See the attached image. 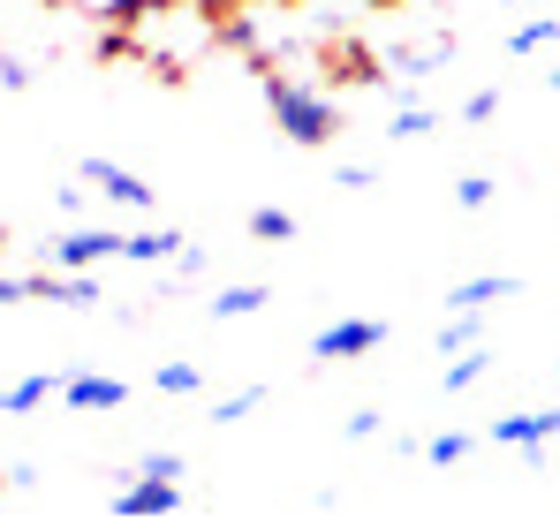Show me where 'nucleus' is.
I'll return each instance as SVG.
<instances>
[{
  "instance_id": "nucleus-12",
  "label": "nucleus",
  "mask_w": 560,
  "mask_h": 529,
  "mask_svg": "<svg viewBox=\"0 0 560 529\" xmlns=\"http://www.w3.org/2000/svg\"><path fill=\"white\" fill-rule=\"evenodd\" d=\"M243 310H266V280H243V287H220L205 303V318H243Z\"/></svg>"
},
{
  "instance_id": "nucleus-29",
  "label": "nucleus",
  "mask_w": 560,
  "mask_h": 529,
  "mask_svg": "<svg viewBox=\"0 0 560 529\" xmlns=\"http://www.w3.org/2000/svg\"><path fill=\"white\" fill-rule=\"evenodd\" d=\"M508 8H523V0H508Z\"/></svg>"
},
{
  "instance_id": "nucleus-14",
  "label": "nucleus",
  "mask_w": 560,
  "mask_h": 529,
  "mask_svg": "<svg viewBox=\"0 0 560 529\" xmlns=\"http://www.w3.org/2000/svg\"><path fill=\"white\" fill-rule=\"evenodd\" d=\"M485 363H492V355H485V341H477V349H463V355H447V378H440V386H447V393L485 386Z\"/></svg>"
},
{
  "instance_id": "nucleus-20",
  "label": "nucleus",
  "mask_w": 560,
  "mask_h": 529,
  "mask_svg": "<svg viewBox=\"0 0 560 529\" xmlns=\"http://www.w3.org/2000/svg\"><path fill=\"white\" fill-rule=\"evenodd\" d=\"M250 235H258V243H288V235H295V220H288L280 204H258V212H250Z\"/></svg>"
},
{
  "instance_id": "nucleus-27",
  "label": "nucleus",
  "mask_w": 560,
  "mask_h": 529,
  "mask_svg": "<svg viewBox=\"0 0 560 529\" xmlns=\"http://www.w3.org/2000/svg\"><path fill=\"white\" fill-rule=\"evenodd\" d=\"M546 439H560V409H546Z\"/></svg>"
},
{
  "instance_id": "nucleus-31",
  "label": "nucleus",
  "mask_w": 560,
  "mask_h": 529,
  "mask_svg": "<svg viewBox=\"0 0 560 529\" xmlns=\"http://www.w3.org/2000/svg\"><path fill=\"white\" fill-rule=\"evenodd\" d=\"M0 484H8V477H0Z\"/></svg>"
},
{
  "instance_id": "nucleus-8",
  "label": "nucleus",
  "mask_w": 560,
  "mask_h": 529,
  "mask_svg": "<svg viewBox=\"0 0 560 529\" xmlns=\"http://www.w3.org/2000/svg\"><path fill=\"white\" fill-rule=\"evenodd\" d=\"M31 295H38V303H77V310H84V303H98V280H92V272L54 264V272H38V280H31Z\"/></svg>"
},
{
  "instance_id": "nucleus-3",
  "label": "nucleus",
  "mask_w": 560,
  "mask_h": 529,
  "mask_svg": "<svg viewBox=\"0 0 560 529\" xmlns=\"http://www.w3.org/2000/svg\"><path fill=\"white\" fill-rule=\"evenodd\" d=\"M386 318H341V326H326V333H311V355L318 363H357V355H372L386 349Z\"/></svg>"
},
{
  "instance_id": "nucleus-15",
  "label": "nucleus",
  "mask_w": 560,
  "mask_h": 529,
  "mask_svg": "<svg viewBox=\"0 0 560 529\" xmlns=\"http://www.w3.org/2000/svg\"><path fill=\"white\" fill-rule=\"evenodd\" d=\"M485 341V318L477 310H455L447 326H440V355H463V349H477Z\"/></svg>"
},
{
  "instance_id": "nucleus-13",
  "label": "nucleus",
  "mask_w": 560,
  "mask_h": 529,
  "mask_svg": "<svg viewBox=\"0 0 560 529\" xmlns=\"http://www.w3.org/2000/svg\"><path fill=\"white\" fill-rule=\"evenodd\" d=\"M54 393H61V378H23V386L0 393V416H31V409H46Z\"/></svg>"
},
{
  "instance_id": "nucleus-18",
  "label": "nucleus",
  "mask_w": 560,
  "mask_h": 529,
  "mask_svg": "<svg viewBox=\"0 0 560 529\" xmlns=\"http://www.w3.org/2000/svg\"><path fill=\"white\" fill-rule=\"evenodd\" d=\"M152 386H160L167 401H189V393L205 386V371H197V363H167V371H152Z\"/></svg>"
},
{
  "instance_id": "nucleus-25",
  "label": "nucleus",
  "mask_w": 560,
  "mask_h": 529,
  "mask_svg": "<svg viewBox=\"0 0 560 529\" xmlns=\"http://www.w3.org/2000/svg\"><path fill=\"white\" fill-rule=\"evenodd\" d=\"M144 8H167V0H106V15H114V23H137Z\"/></svg>"
},
{
  "instance_id": "nucleus-19",
  "label": "nucleus",
  "mask_w": 560,
  "mask_h": 529,
  "mask_svg": "<svg viewBox=\"0 0 560 529\" xmlns=\"http://www.w3.org/2000/svg\"><path fill=\"white\" fill-rule=\"evenodd\" d=\"M432 121H440L432 106H401V114L386 121V137H394V144H417V137H432Z\"/></svg>"
},
{
  "instance_id": "nucleus-4",
  "label": "nucleus",
  "mask_w": 560,
  "mask_h": 529,
  "mask_svg": "<svg viewBox=\"0 0 560 529\" xmlns=\"http://www.w3.org/2000/svg\"><path fill=\"white\" fill-rule=\"evenodd\" d=\"M54 401H69V409H92V416H114V409H129V378H98V371H69Z\"/></svg>"
},
{
  "instance_id": "nucleus-21",
  "label": "nucleus",
  "mask_w": 560,
  "mask_h": 529,
  "mask_svg": "<svg viewBox=\"0 0 560 529\" xmlns=\"http://www.w3.org/2000/svg\"><path fill=\"white\" fill-rule=\"evenodd\" d=\"M455 204H463V212H485V204H492V181H485V175H463V181H455Z\"/></svg>"
},
{
  "instance_id": "nucleus-24",
  "label": "nucleus",
  "mask_w": 560,
  "mask_h": 529,
  "mask_svg": "<svg viewBox=\"0 0 560 529\" xmlns=\"http://www.w3.org/2000/svg\"><path fill=\"white\" fill-rule=\"evenodd\" d=\"M137 477H175V484H183V454H144Z\"/></svg>"
},
{
  "instance_id": "nucleus-28",
  "label": "nucleus",
  "mask_w": 560,
  "mask_h": 529,
  "mask_svg": "<svg viewBox=\"0 0 560 529\" xmlns=\"http://www.w3.org/2000/svg\"><path fill=\"white\" fill-rule=\"evenodd\" d=\"M546 91H560V69H553V77H546Z\"/></svg>"
},
{
  "instance_id": "nucleus-9",
  "label": "nucleus",
  "mask_w": 560,
  "mask_h": 529,
  "mask_svg": "<svg viewBox=\"0 0 560 529\" xmlns=\"http://www.w3.org/2000/svg\"><path fill=\"white\" fill-rule=\"evenodd\" d=\"M523 280L515 272H477V280H463V287H447V310H492V303H508Z\"/></svg>"
},
{
  "instance_id": "nucleus-16",
  "label": "nucleus",
  "mask_w": 560,
  "mask_h": 529,
  "mask_svg": "<svg viewBox=\"0 0 560 529\" xmlns=\"http://www.w3.org/2000/svg\"><path fill=\"white\" fill-rule=\"evenodd\" d=\"M546 46H560V15H538L523 31H508V54H546Z\"/></svg>"
},
{
  "instance_id": "nucleus-17",
  "label": "nucleus",
  "mask_w": 560,
  "mask_h": 529,
  "mask_svg": "<svg viewBox=\"0 0 560 529\" xmlns=\"http://www.w3.org/2000/svg\"><path fill=\"white\" fill-rule=\"evenodd\" d=\"M469 446H477V432H440V439H424V446H417V454H424L432 469H455V461H463Z\"/></svg>"
},
{
  "instance_id": "nucleus-7",
  "label": "nucleus",
  "mask_w": 560,
  "mask_h": 529,
  "mask_svg": "<svg viewBox=\"0 0 560 529\" xmlns=\"http://www.w3.org/2000/svg\"><path fill=\"white\" fill-rule=\"evenodd\" d=\"M492 439L515 446L523 461H546V409H515V416H500V424H492Z\"/></svg>"
},
{
  "instance_id": "nucleus-6",
  "label": "nucleus",
  "mask_w": 560,
  "mask_h": 529,
  "mask_svg": "<svg viewBox=\"0 0 560 529\" xmlns=\"http://www.w3.org/2000/svg\"><path fill=\"white\" fill-rule=\"evenodd\" d=\"M84 181L106 189V204H121V212H152V181L129 175V167H114V160H84Z\"/></svg>"
},
{
  "instance_id": "nucleus-10",
  "label": "nucleus",
  "mask_w": 560,
  "mask_h": 529,
  "mask_svg": "<svg viewBox=\"0 0 560 529\" xmlns=\"http://www.w3.org/2000/svg\"><path fill=\"white\" fill-rule=\"evenodd\" d=\"M440 61H455V31H447V38H424V46H386V69H394V77H424V69H440Z\"/></svg>"
},
{
  "instance_id": "nucleus-1",
  "label": "nucleus",
  "mask_w": 560,
  "mask_h": 529,
  "mask_svg": "<svg viewBox=\"0 0 560 529\" xmlns=\"http://www.w3.org/2000/svg\"><path fill=\"white\" fill-rule=\"evenodd\" d=\"M266 106H273L280 137H288V144H303V152L341 137V114H334V98H326V91H311V84H295V77H266Z\"/></svg>"
},
{
  "instance_id": "nucleus-23",
  "label": "nucleus",
  "mask_w": 560,
  "mask_h": 529,
  "mask_svg": "<svg viewBox=\"0 0 560 529\" xmlns=\"http://www.w3.org/2000/svg\"><path fill=\"white\" fill-rule=\"evenodd\" d=\"M258 401H266V386H250V393H228V401H220V409H212V416H220V424H235V416H250V409H258Z\"/></svg>"
},
{
  "instance_id": "nucleus-30",
  "label": "nucleus",
  "mask_w": 560,
  "mask_h": 529,
  "mask_svg": "<svg viewBox=\"0 0 560 529\" xmlns=\"http://www.w3.org/2000/svg\"><path fill=\"white\" fill-rule=\"evenodd\" d=\"M553 386H560V371H553Z\"/></svg>"
},
{
  "instance_id": "nucleus-5",
  "label": "nucleus",
  "mask_w": 560,
  "mask_h": 529,
  "mask_svg": "<svg viewBox=\"0 0 560 529\" xmlns=\"http://www.w3.org/2000/svg\"><path fill=\"white\" fill-rule=\"evenodd\" d=\"M46 258L69 264V272H92L98 258H121V227H69V235H61Z\"/></svg>"
},
{
  "instance_id": "nucleus-11",
  "label": "nucleus",
  "mask_w": 560,
  "mask_h": 529,
  "mask_svg": "<svg viewBox=\"0 0 560 529\" xmlns=\"http://www.w3.org/2000/svg\"><path fill=\"white\" fill-rule=\"evenodd\" d=\"M183 250V227H144V235H121V258L152 264V258H175Z\"/></svg>"
},
{
  "instance_id": "nucleus-2",
  "label": "nucleus",
  "mask_w": 560,
  "mask_h": 529,
  "mask_svg": "<svg viewBox=\"0 0 560 529\" xmlns=\"http://www.w3.org/2000/svg\"><path fill=\"white\" fill-rule=\"evenodd\" d=\"M106 515L114 522H167V515H183V484L175 477H137L121 499H106Z\"/></svg>"
},
{
  "instance_id": "nucleus-22",
  "label": "nucleus",
  "mask_w": 560,
  "mask_h": 529,
  "mask_svg": "<svg viewBox=\"0 0 560 529\" xmlns=\"http://www.w3.org/2000/svg\"><path fill=\"white\" fill-rule=\"evenodd\" d=\"M38 77V61H15V54H0V91H31Z\"/></svg>"
},
{
  "instance_id": "nucleus-26",
  "label": "nucleus",
  "mask_w": 560,
  "mask_h": 529,
  "mask_svg": "<svg viewBox=\"0 0 560 529\" xmlns=\"http://www.w3.org/2000/svg\"><path fill=\"white\" fill-rule=\"evenodd\" d=\"M492 114H500V91H477V98L463 106V121H492Z\"/></svg>"
}]
</instances>
